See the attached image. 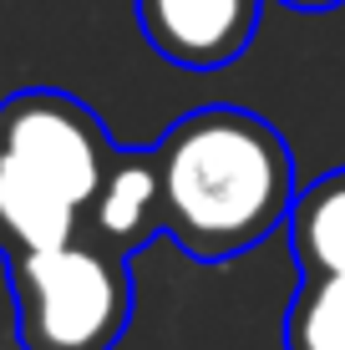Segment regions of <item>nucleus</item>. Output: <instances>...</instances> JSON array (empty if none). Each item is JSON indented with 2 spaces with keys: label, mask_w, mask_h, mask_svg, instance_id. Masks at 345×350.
<instances>
[{
  "label": "nucleus",
  "mask_w": 345,
  "mask_h": 350,
  "mask_svg": "<svg viewBox=\"0 0 345 350\" xmlns=\"http://www.w3.org/2000/svg\"><path fill=\"white\" fill-rule=\"evenodd\" d=\"M163 183V239L188 259L223 264L279 234L294 203V158L259 112L213 102L152 142Z\"/></svg>",
  "instance_id": "obj_1"
},
{
  "label": "nucleus",
  "mask_w": 345,
  "mask_h": 350,
  "mask_svg": "<svg viewBox=\"0 0 345 350\" xmlns=\"http://www.w3.org/2000/svg\"><path fill=\"white\" fill-rule=\"evenodd\" d=\"M5 284L20 350H117L137 305L127 254L97 239L5 254Z\"/></svg>",
  "instance_id": "obj_2"
},
{
  "label": "nucleus",
  "mask_w": 345,
  "mask_h": 350,
  "mask_svg": "<svg viewBox=\"0 0 345 350\" xmlns=\"http://www.w3.org/2000/svg\"><path fill=\"white\" fill-rule=\"evenodd\" d=\"M117 142L107 137L102 117L81 96L56 87H26L0 102V163L5 178L20 188H41L66 198L71 208L97 203L117 163Z\"/></svg>",
  "instance_id": "obj_3"
},
{
  "label": "nucleus",
  "mask_w": 345,
  "mask_h": 350,
  "mask_svg": "<svg viewBox=\"0 0 345 350\" xmlns=\"http://www.w3.org/2000/svg\"><path fill=\"white\" fill-rule=\"evenodd\" d=\"M137 26L163 62L219 71L249 51L264 0H133Z\"/></svg>",
  "instance_id": "obj_4"
},
{
  "label": "nucleus",
  "mask_w": 345,
  "mask_h": 350,
  "mask_svg": "<svg viewBox=\"0 0 345 350\" xmlns=\"http://www.w3.org/2000/svg\"><path fill=\"white\" fill-rule=\"evenodd\" d=\"M81 239L137 254L152 239H163V183H158V158L152 148H122L97 193V203L81 219Z\"/></svg>",
  "instance_id": "obj_5"
},
{
  "label": "nucleus",
  "mask_w": 345,
  "mask_h": 350,
  "mask_svg": "<svg viewBox=\"0 0 345 350\" xmlns=\"http://www.w3.org/2000/svg\"><path fill=\"white\" fill-rule=\"evenodd\" d=\"M284 244L300 274H345V167H330L294 193Z\"/></svg>",
  "instance_id": "obj_6"
},
{
  "label": "nucleus",
  "mask_w": 345,
  "mask_h": 350,
  "mask_svg": "<svg viewBox=\"0 0 345 350\" xmlns=\"http://www.w3.org/2000/svg\"><path fill=\"white\" fill-rule=\"evenodd\" d=\"M284 350H345V274H300L284 310Z\"/></svg>",
  "instance_id": "obj_7"
},
{
  "label": "nucleus",
  "mask_w": 345,
  "mask_h": 350,
  "mask_svg": "<svg viewBox=\"0 0 345 350\" xmlns=\"http://www.w3.org/2000/svg\"><path fill=\"white\" fill-rule=\"evenodd\" d=\"M5 228L10 244L5 254H26V249H61L71 239H81V208H71L66 198L41 188H20L5 178Z\"/></svg>",
  "instance_id": "obj_8"
},
{
  "label": "nucleus",
  "mask_w": 345,
  "mask_h": 350,
  "mask_svg": "<svg viewBox=\"0 0 345 350\" xmlns=\"http://www.w3.org/2000/svg\"><path fill=\"white\" fill-rule=\"evenodd\" d=\"M279 5H290V10H310V16H320V10H335V5H345V0H279Z\"/></svg>",
  "instance_id": "obj_9"
},
{
  "label": "nucleus",
  "mask_w": 345,
  "mask_h": 350,
  "mask_svg": "<svg viewBox=\"0 0 345 350\" xmlns=\"http://www.w3.org/2000/svg\"><path fill=\"white\" fill-rule=\"evenodd\" d=\"M10 244V228H5V163H0V254Z\"/></svg>",
  "instance_id": "obj_10"
}]
</instances>
